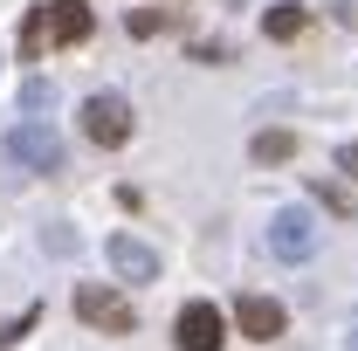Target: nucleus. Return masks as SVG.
I'll list each match as a JSON object with an SVG mask.
<instances>
[{"label":"nucleus","instance_id":"f257e3e1","mask_svg":"<svg viewBox=\"0 0 358 351\" xmlns=\"http://www.w3.org/2000/svg\"><path fill=\"white\" fill-rule=\"evenodd\" d=\"M90 28H96V14H90L83 0H48V7L28 14V28H21V55L42 62V48H76V42H90Z\"/></svg>","mask_w":358,"mask_h":351},{"label":"nucleus","instance_id":"f03ea898","mask_svg":"<svg viewBox=\"0 0 358 351\" xmlns=\"http://www.w3.org/2000/svg\"><path fill=\"white\" fill-rule=\"evenodd\" d=\"M7 159H21L28 173H62V138L48 131L42 117H21V124H7Z\"/></svg>","mask_w":358,"mask_h":351},{"label":"nucleus","instance_id":"7ed1b4c3","mask_svg":"<svg viewBox=\"0 0 358 351\" xmlns=\"http://www.w3.org/2000/svg\"><path fill=\"white\" fill-rule=\"evenodd\" d=\"M76 317H83L90 331H110V338H124L138 331V310L110 289V282H76Z\"/></svg>","mask_w":358,"mask_h":351},{"label":"nucleus","instance_id":"20e7f679","mask_svg":"<svg viewBox=\"0 0 358 351\" xmlns=\"http://www.w3.org/2000/svg\"><path fill=\"white\" fill-rule=\"evenodd\" d=\"M83 138H90V145H103V152H117V145L131 138V103H124L117 89L83 96Z\"/></svg>","mask_w":358,"mask_h":351},{"label":"nucleus","instance_id":"39448f33","mask_svg":"<svg viewBox=\"0 0 358 351\" xmlns=\"http://www.w3.org/2000/svg\"><path fill=\"white\" fill-rule=\"evenodd\" d=\"M173 345L179 351H221L227 345V317L207 303V296H193V303L173 317Z\"/></svg>","mask_w":358,"mask_h":351},{"label":"nucleus","instance_id":"423d86ee","mask_svg":"<svg viewBox=\"0 0 358 351\" xmlns=\"http://www.w3.org/2000/svg\"><path fill=\"white\" fill-rule=\"evenodd\" d=\"M268 248L282 255V262H310L317 255V220L303 207H282V214L268 220Z\"/></svg>","mask_w":358,"mask_h":351},{"label":"nucleus","instance_id":"0eeeda50","mask_svg":"<svg viewBox=\"0 0 358 351\" xmlns=\"http://www.w3.org/2000/svg\"><path fill=\"white\" fill-rule=\"evenodd\" d=\"M103 255H110V268H117L124 282H159V248H145L138 234H110Z\"/></svg>","mask_w":358,"mask_h":351},{"label":"nucleus","instance_id":"6e6552de","mask_svg":"<svg viewBox=\"0 0 358 351\" xmlns=\"http://www.w3.org/2000/svg\"><path fill=\"white\" fill-rule=\"evenodd\" d=\"M234 324H241V338H255V345H268V338H282V303L275 296H241L234 303Z\"/></svg>","mask_w":358,"mask_h":351},{"label":"nucleus","instance_id":"1a4fd4ad","mask_svg":"<svg viewBox=\"0 0 358 351\" xmlns=\"http://www.w3.org/2000/svg\"><path fill=\"white\" fill-rule=\"evenodd\" d=\"M248 159H255V166H282V159H296V131H255V138H248Z\"/></svg>","mask_w":358,"mask_h":351},{"label":"nucleus","instance_id":"9d476101","mask_svg":"<svg viewBox=\"0 0 358 351\" xmlns=\"http://www.w3.org/2000/svg\"><path fill=\"white\" fill-rule=\"evenodd\" d=\"M303 28H310L303 7H268V14H262V35H268V42H296Z\"/></svg>","mask_w":358,"mask_h":351},{"label":"nucleus","instance_id":"9b49d317","mask_svg":"<svg viewBox=\"0 0 358 351\" xmlns=\"http://www.w3.org/2000/svg\"><path fill=\"white\" fill-rule=\"evenodd\" d=\"M21 110H28V117L48 110V76H28V83H21Z\"/></svg>","mask_w":358,"mask_h":351},{"label":"nucleus","instance_id":"f8f14e48","mask_svg":"<svg viewBox=\"0 0 358 351\" xmlns=\"http://www.w3.org/2000/svg\"><path fill=\"white\" fill-rule=\"evenodd\" d=\"M35 317H42V310L28 303V310H21V317H14V324H0V345H21V338L35 331Z\"/></svg>","mask_w":358,"mask_h":351},{"label":"nucleus","instance_id":"ddd939ff","mask_svg":"<svg viewBox=\"0 0 358 351\" xmlns=\"http://www.w3.org/2000/svg\"><path fill=\"white\" fill-rule=\"evenodd\" d=\"M166 21H173V14H152V7H138V14H131V35H138V42H152Z\"/></svg>","mask_w":358,"mask_h":351},{"label":"nucleus","instance_id":"4468645a","mask_svg":"<svg viewBox=\"0 0 358 351\" xmlns=\"http://www.w3.org/2000/svg\"><path fill=\"white\" fill-rule=\"evenodd\" d=\"M317 200H324L331 214H352V193H345V186H331V179H317Z\"/></svg>","mask_w":358,"mask_h":351},{"label":"nucleus","instance_id":"2eb2a0df","mask_svg":"<svg viewBox=\"0 0 358 351\" xmlns=\"http://www.w3.org/2000/svg\"><path fill=\"white\" fill-rule=\"evenodd\" d=\"M338 173L358 179V138H345V145H338Z\"/></svg>","mask_w":358,"mask_h":351},{"label":"nucleus","instance_id":"dca6fc26","mask_svg":"<svg viewBox=\"0 0 358 351\" xmlns=\"http://www.w3.org/2000/svg\"><path fill=\"white\" fill-rule=\"evenodd\" d=\"M352 351H358V338H352Z\"/></svg>","mask_w":358,"mask_h":351}]
</instances>
